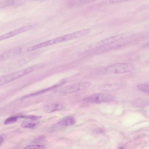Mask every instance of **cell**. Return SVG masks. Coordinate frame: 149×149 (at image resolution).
Here are the masks:
<instances>
[{
	"mask_svg": "<svg viewBox=\"0 0 149 149\" xmlns=\"http://www.w3.org/2000/svg\"><path fill=\"white\" fill-rule=\"evenodd\" d=\"M43 65L42 64H38L3 76L0 78V86L15 80L38 69L42 67Z\"/></svg>",
	"mask_w": 149,
	"mask_h": 149,
	"instance_id": "6da1fadb",
	"label": "cell"
},
{
	"mask_svg": "<svg viewBox=\"0 0 149 149\" xmlns=\"http://www.w3.org/2000/svg\"><path fill=\"white\" fill-rule=\"evenodd\" d=\"M134 69V67L130 64L119 63L109 66L106 68L105 71L107 74H122L130 72Z\"/></svg>",
	"mask_w": 149,
	"mask_h": 149,
	"instance_id": "7a4b0ae2",
	"label": "cell"
},
{
	"mask_svg": "<svg viewBox=\"0 0 149 149\" xmlns=\"http://www.w3.org/2000/svg\"><path fill=\"white\" fill-rule=\"evenodd\" d=\"M91 84L89 82L77 83L62 88L59 92L63 94H69L87 88Z\"/></svg>",
	"mask_w": 149,
	"mask_h": 149,
	"instance_id": "3957f363",
	"label": "cell"
},
{
	"mask_svg": "<svg viewBox=\"0 0 149 149\" xmlns=\"http://www.w3.org/2000/svg\"><path fill=\"white\" fill-rule=\"evenodd\" d=\"M113 96L111 95L105 93H101L93 95L86 97L83 101L86 102L93 103H99L108 102L112 101Z\"/></svg>",
	"mask_w": 149,
	"mask_h": 149,
	"instance_id": "277c9868",
	"label": "cell"
},
{
	"mask_svg": "<svg viewBox=\"0 0 149 149\" xmlns=\"http://www.w3.org/2000/svg\"><path fill=\"white\" fill-rule=\"evenodd\" d=\"M125 34L116 35L104 40L95 44V47H100L111 44L122 39L125 36Z\"/></svg>",
	"mask_w": 149,
	"mask_h": 149,
	"instance_id": "5b68a950",
	"label": "cell"
},
{
	"mask_svg": "<svg viewBox=\"0 0 149 149\" xmlns=\"http://www.w3.org/2000/svg\"><path fill=\"white\" fill-rule=\"evenodd\" d=\"M64 108V105L60 102H54L47 104L44 106L43 111L47 113H50L56 111L61 110Z\"/></svg>",
	"mask_w": 149,
	"mask_h": 149,
	"instance_id": "8992f818",
	"label": "cell"
},
{
	"mask_svg": "<svg viewBox=\"0 0 149 149\" xmlns=\"http://www.w3.org/2000/svg\"><path fill=\"white\" fill-rule=\"evenodd\" d=\"M76 120L73 117L68 116L64 117L58 121L57 123L60 126H68L74 125L76 122Z\"/></svg>",
	"mask_w": 149,
	"mask_h": 149,
	"instance_id": "52a82bcc",
	"label": "cell"
},
{
	"mask_svg": "<svg viewBox=\"0 0 149 149\" xmlns=\"http://www.w3.org/2000/svg\"><path fill=\"white\" fill-rule=\"evenodd\" d=\"M64 81H63L59 83L54 85L52 86L48 87V88L43 89L42 90H41L40 91H38L35 92V93L27 95L25 96H24L23 97V98H29L30 97H32V96H35L37 95H38L39 94H42L43 93H44L45 92H46L47 91H49L50 90H52L53 89H54L55 88L58 87L61 85L62 84H63L64 83Z\"/></svg>",
	"mask_w": 149,
	"mask_h": 149,
	"instance_id": "ba28073f",
	"label": "cell"
},
{
	"mask_svg": "<svg viewBox=\"0 0 149 149\" xmlns=\"http://www.w3.org/2000/svg\"><path fill=\"white\" fill-rule=\"evenodd\" d=\"M122 85L121 84L113 83L102 85L98 88L99 90L103 91H107L114 90L120 88Z\"/></svg>",
	"mask_w": 149,
	"mask_h": 149,
	"instance_id": "9c48e42d",
	"label": "cell"
},
{
	"mask_svg": "<svg viewBox=\"0 0 149 149\" xmlns=\"http://www.w3.org/2000/svg\"><path fill=\"white\" fill-rule=\"evenodd\" d=\"M39 124V121L37 120H31L23 122L21 124V126L24 128L32 129L37 127Z\"/></svg>",
	"mask_w": 149,
	"mask_h": 149,
	"instance_id": "30bf717a",
	"label": "cell"
},
{
	"mask_svg": "<svg viewBox=\"0 0 149 149\" xmlns=\"http://www.w3.org/2000/svg\"><path fill=\"white\" fill-rule=\"evenodd\" d=\"M15 1L5 0L0 2V8L6 7L9 6L13 5L16 3Z\"/></svg>",
	"mask_w": 149,
	"mask_h": 149,
	"instance_id": "8fae6325",
	"label": "cell"
},
{
	"mask_svg": "<svg viewBox=\"0 0 149 149\" xmlns=\"http://www.w3.org/2000/svg\"><path fill=\"white\" fill-rule=\"evenodd\" d=\"M23 149H46V146L43 144L32 145L27 146Z\"/></svg>",
	"mask_w": 149,
	"mask_h": 149,
	"instance_id": "7c38bea8",
	"label": "cell"
},
{
	"mask_svg": "<svg viewBox=\"0 0 149 149\" xmlns=\"http://www.w3.org/2000/svg\"><path fill=\"white\" fill-rule=\"evenodd\" d=\"M137 88L140 90L146 92H148L149 86L147 84H139L137 86Z\"/></svg>",
	"mask_w": 149,
	"mask_h": 149,
	"instance_id": "4fadbf2b",
	"label": "cell"
},
{
	"mask_svg": "<svg viewBox=\"0 0 149 149\" xmlns=\"http://www.w3.org/2000/svg\"><path fill=\"white\" fill-rule=\"evenodd\" d=\"M18 117L17 116H12L5 120L4 122L5 125H8L13 123L15 122L17 120Z\"/></svg>",
	"mask_w": 149,
	"mask_h": 149,
	"instance_id": "5bb4252c",
	"label": "cell"
},
{
	"mask_svg": "<svg viewBox=\"0 0 149 149\" xmlns=\"http://www.w3.org/2000/svg\"><path fill=\"white\" fill-rule=\"evenodd\" d=\"M22 118H26L30 119L31 120H37L42 117L41 116H38L35 115L30 116H21Z\"/></svg>",
	"mask_w": 149,
	"mask_h": 149,
	"instance_id": "9a60e30c",
	"label": "cell"
},
{
	"mask_svg": "<svg viewBox=\"0 0 149 149\" xmlns=\"http://www.w3.org/2000/svg\"><path fill=\"white\" fill-rule=\"evenodd\" d=\"M10 52L7 51L0 54V62L4 60L9 56Z\"/></svg>",
	"mask_w": 149,
	"mask_h": 149,
	"instance_id": "2e32d148",
	"label": "cell"
},
{
	"mask_svg": "<svg viewBox=\"0 0 149 149\" xmlns=\"http://www.w3.org/2000/svg\"><path fill=\"white\" fill-rule=\"evenodd\" d=\"M87 1H70L69 2V4L70 6H76L79 4H82L83 3H85Z\"/></svg>",
	"mask_w": 149,
	"mask_h": 149,
	"instance_id": "e0dca14e",
	"label": "cell"
},
{
	"mask_svg": "<svg viewBox=\"0 0 149 149\" xmlns=\"http://www.w3.org/2000/svg\"><path fill=\"white\" fill-rule=\"evenodd\" d=\"M46 138L45 135H41L36 138L33 141L34 143H37L44 140Z\"/></svg>",
	"mask_w": 149,
	"mask_h": 149,
	"instance_id": "ac0fdd59",
	"label": "cell"
},
{
	"mask_svg": "<svg viewBox=\"0 0 149 149\" xmlns=\"http://www.w3.org/2000/svg\"><path fill=\"white\" fill-rule=\"evenodd\" d=\"M111 3H119L123 1L120 0H115V1H109Z\"/></svg>",
	"mask_w": 149,
	"mask_h": 149,
	"instance_id": "d6986e66",
	"label": "cell"
},
{
	"mask_svg": "<svg viewBox=\"0 0 149 149\" xmlns=\"http://www.w3.org/2000/svg\"><path fill=\"white\" fill-rule=\"evenodd\" d=\"M3 141V139L1 136H0V145L2 143Z\"/></svg>",
	"mask_w": 149,
	"mask_h": 149,
	"instance_id": "ffe728a7",
	"label": "cell"
},
{
	"mask_svg": "<svg viewBox=\"0 0 149 149\" xmlns=\"http://www.w3.org/2000/svg\"><path fill=\"white\" fill-rule=\"evenodd\" d=\"M123 149L122 148H120V149Z\"/></svg>",
	"mask_w": 149,
	"mask_h": 149,
	"instance_id": "44dd1931",
	"label": "cell"
}]
</instances>
